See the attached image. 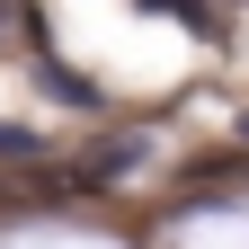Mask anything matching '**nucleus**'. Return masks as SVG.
<instances>
[{
  "mask_svg": "<svg viewBox=\"0 0 249 249\" xmlns=\"http://www.w3.org/2000/svg\"><path fill=\"white\" fill-rule=\"evenodd\" d=\"M27 151H45V134H27V124H0V160H27Z\"/></svg>",
  "mask_w": 249,
  "mask_h": 249,
  "instance_id": "f257e3e1",
  "label": "nucleus"
},
{
  "mask_svg": "<svg viewBox=\"0 0 249 249\" xmlns=\"http://www.w3.org/2000/svg\"><path fill=\"white\" fill-rule=\"evenodd\" d=\"M142 9H169V18H187V27H213V18L196 9V0H142Z\"/></svg>",
  "mask_w": 249,
  "mask_h": 249,
  "instance_id": "f03ea898",
  "label": "nucleus"
},
{
  "mask_svg": "<svg viewBox=\"0 0 249 249\" xmlns=\"http://www.w3.org/2000/svg\"><path fill=\"white\" fill-rule=\"evenodd\" d=\"M240 134H249V124H240Z\"/></svg>",
  "mask_w": 249,
  "mask_h": 249,
  "instance_id": "7ed1b4c3",
  "label": "nucleus"
}]
</instances>
